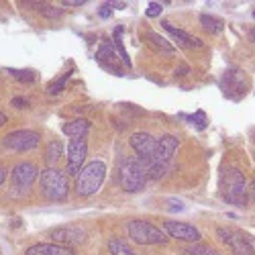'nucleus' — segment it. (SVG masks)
I'll return each mask as SVG.
<instances>
[{"label": "nucleus", "instance_id": "nucleus-36", "mask_svg": "<svg viewBox=\"0 0 255 255\" xmlns=\"http://www.w3.org/2000/svg\"><path fill=\"white\" fill-rule=\"evenodd\" d=\"M249 188H251V194H253V198H255V180L251 182V186H249Z\"/></svg>", "mask_w": 255, "mask_h": 255}, {"label": "nucleus", "instance_id": "nucleus-23", "mask_svg": "<svg viewBox=\"0 0 255 255\" xmlns=\"http://www.w3.org/2000/svg\"><path fill=\"white\" fill-rule=\"evenodd\" d=\"M109 249H111L113 255H137L129 245H127L125 241H121V239H111L109 241Z\"/></svg>", "mask_w": 255, "mask_h": 255}, {"label": "nucleus", "instance_id": "nucleus-26", "mask_svg": "<svg viewBox=\"0 0 255 255\" xmlns=\"http://www.w3.org/2000/svg\"><path fill=\"white\" fill-rule=\"evenodd\" d=\"M10 74H12V78H16L18 82H35V74L31 72V70H10Z\"/></svg>", "mask_w": 255, "mask_h": 255}, {"label": "nucleus", "instance_id": "nucleus-27", "mask_svg": "<svg viewBox=\"0 0 255 255\" xmlns=\"http://www.w3.org/2000/svg\"><path fill=\"white\" fill-rule=\"evenodd\" d=\"M186 119H188V121H192V123H196L198 129H206V125H208V121H206V115H204V113H196V115L186 117Z\"/></svg>", "mask_w": 255, "mask_h": 255}, {"label": "nucleus", "instance_id": "nucleus-10", "mask_svg": "<svg viewBox=\"0 0 255 255\" xmlns=\"http://www.w3.org/2000/svg\"><path fill=\"white\" fill-rule=\"evenodd\" d=\"M129 143L133 147V151L137 153V157H141V159H151L155 153V147H157V139L151 133H145V131L133 133Z\"/></svg>", "mask_w": 255, "mask_h": 255}, {"label": "nucleus", "instance_id": "nucleus-34", "mask_svg": "<svg viewBox=\"0 0 255 255\" xmlns=\"http://www.w3.org/2000/svg\"><path fill=\"white\" fill-rule=\"evenodd\" d=\"M4 180H6V169H4L2 165H0V186L4 184Z\"/></svg>", "mask_w": 255, "mask_h": 255}, {"label": "nucleus", "instance_id": "nucleus-2", "mask_svg": "<svg viewBox=\"0 0 255 255\" xmlns=\"http://www.w3.org/2000/svg\"><path fill=\"white\" fill-rule=\"evenodd\" d=\"M104 176H106V163L100 159H92L80 169V174L76 178V194L82 198L96 194L104 182Z\"/></svg>", "mask_w": 255, "mask_h": 255}, {"label": "nucleus", "instance_id": "nucleus-31", "mask_svg": "<svg viewBox=\"0 0 255 255\" xmlns=\"http://www.w3.org/2000/svg\"><path fill=\"white\" fill-rule=\"evenodd\" d=\"M12 106H16V109H27L29 106V100L27 98H12Z\"/></svg>", "mask_w": 255, "mask_h": 255}, {"label": "nucleus", "instance_id": "nucleus-22", "mask_svg": "<svg viewBox=\"0 0 255 255\" xmlns=\"http://www.w3.org/2000/svg\"><path fill=\"white\" fill-rule=\"evenodd\" d=\"M182 253H184V255H219L217 249H212L210 245H202V243L188 245V247H184Z\"/></svg>", "mask_w": 255, "mask_h": 255}, {"label": "nucleus", "instance_id": "nucleus-24", "mask_svg": "<svg viewBox=\"0 0 255 255\" xmlns=\"http://www.w3.org/2000/svg\"><path fill=\"white\" fill-rule=\"evenodd\" d=\"M121 33H123V29L119 27V29H115V47H117V51H119V55H121V59L125 61V66L127 68H131V59H129V55H127V51H125V47H123V43H121Z\"/></svg>", "mask_w": 255, "mask_h": 255}, {"label": "nucleus", "instance_id": "nucleus-32", "mask_svg": "<svg viewBox=\"0 0 255 255\" xmlns=\"http://www.w3.org/2000/svg\"><path fill=\"white\" fill-rule=\"evenodd\" d=\"M61 4H63V6H84L86 2H84V0H63Z\"/></svg>", "mask_w": 255, "mask_h": 255}, {"label": "nucleus", "instance_id": "nucleus-16", "mask_svg": "<svg viewBox=\"0 0 255 255\" xmlns=\"http://www.w3.org/2000/svg\"><path fill=\"white\" fill-rule=\"evenodd\" d=\"M163 29L174 37V41H178V43L184 45V47H202V41L198 37L190 35V33H186L178 27H172V23H167V20H163Z\"/></svg>", "mask_w": 255, "mask_h": 255}, {"label": "nucleus", "instance_id": "nucleus-5", "mask_svg": "<svg viewBox=\"0 0 255 255\" xmlns=\"http://www.w3.org/2000/svg\"><path fill=\"white\" fill-rule=\"evenodd\" d=\"M127 231H129V237L139 245H163L169 239L159 227L147 221H131Z\"/></svg>", "mask_w": 255, "mask_h": 255}, {"label": "nucleus", "instance_id": "nucleus-15", "mask_svg": "<svg viewBox=\"0 0 255 255\" xmlns=\"http://www.w3.org/2000/svg\"><path fill=\"white\" fill-rule=\"evenodd\" d=\"M25 255H76V251L57 243H37V245H31L25 251Z\"/></svg>", "mask_w": 255, "mask_h": 255}, {"label": "nucleus", "instance_id": "nucleus-18", "mask_svg": "<svg viewBox=\"0 0 255 255\" xmlns=\"http://www.w3.org/2000/svg\"><path fill=\"white\" fill-rule=\"evenodd\" d=\"M145 39H147V43H149L157 53H163V55H172L176 49H174V45L169 43V41H165L161 35H157V33H153V31H149L145 35Z\"/></svg>", "mask_w": 255, "mask_h": 255}, {"label": "nucleus", "instance_id": "nucleus-28", "mask_svg": "<svg viewBox=\"0 0 255 255\" xmlns=\"http://www.w3.org/2000/svg\"><path fill=\"white\" fill-rule=\"evenodd\" d=\"M41 12H43V16H47V18H57V16H61V8L47 6V4L41 6Z\"/></svg>", "mask_w": 255, "mask_h": 255}, {"label": "nucleus", "instance_id": "nucleus-9", "mask_svg": "<svg viewBox=\"0 0 255 255\" xmlns=\"http://www.w3.org/2000/svg\"><path fill=\"white\" fill-rule=\"evenodd\" d=\"M163 231L167 237H174L178 241H188V243H198L202 239L200 231L192 225L178 223V221H163Z\"/></svg>", "mask_w": 255, "mask_h": 255}, {"label": "nucleus", "instance_id": "nucleus-20", "mask_svg": "<svg viewBox=\"0 0 255 255\" xmlns=\"http://www.w3.org/2000/svg\"><path fill=\"white\" fill-rule=\"evenodd\" d=\"M96 59L100 61V63H109V68H113L119 76H121V70H117L113 63H115V59H117V55H115V47L111 45V43H104L100 49H98V53H96Z\"/></svg>", "mask_w": 255, "mask_h": 255}, {"label": "nucleus", "instance_id": "nucleus-14", "mask_svg": "<svg viewBox=\"0 0 255 255\" xmlns=\"http://www.w3.org/2000/svg\"><path fill=\"white\" fill-rule=\"evenodd\" d=\"M221 84H223V90L229 96H241L247 90V80L241 70H229L227 74H223Z\"/></svg>", "mask_w": 255, "mask_h": 255}, {"label": "nucleus", "instance_id": "nucleus-8", "mask_svg": "<svg viewBox=\"0 0 255 255\" xmlns=\"http://www.w3.org/2000/svg\"><path fill=\"white\" fill-rule=\"evenodd\" d=\"M86 155H88V143H86V139H70L66 174L68 176H78L80 169L84 167V161H86Z\"/></svg>", "mask_w": 255, "mask_h": 255}, {"label": "nucleus", "instance_id": "nucleus-33", "mask_svg": "<svg viewBox=\"0 0 255 255\" xmlns=\"http://www.w3.org/2000/svg\"><path fill=\"white\" fill-rule=\"evenodd\" d=\"M100 16H102V18L111 16V4H102V6H100Z\"/></svg>", "mask_w": 255, "mask_h": 255}, {"label": "nucleus", "instance_id": "nucleus-35", "mask_svg": "<svg viewBox=\"0 0 255 255\" xmlns=\"http://www.w3.org/2000/svg\"><path fill=\"white\" fill-rule=\"evenodd\" d=\"M4 125H6V115L0 111V127H4Z\"/></svg>", "mask_w": 255, "mask_h": 255}, {"label": "nucleus", "instance_id": "nucleus-12", "mask_svg": "<svg viewBox=\"0 0 255 255\" xmlns=\"http://www.w3.org/2000/svg\"><path fill=\"white\" fill-rule=\"evenodd\" d=\"M178 147H180V139L176 135H163V137H159L151 161H155V163H167L169 159L174 157V153L178 151Z\"/></svg>", "mask_w": 255, "mask_h": 255}, {"label": "nucleus", "instance_id": "nucleus-19", "mask_svg": "<svg viewBox=\"0 0 255 255\" xmlns=\"http://www.w3.org/2000/svg\"><path fill=\"white\" fill-rule=\"evenodd\" d=\"M200 25L208 31V33H212V35H219V33H223V29H225V23L219 18V16H212V14H200Z\"/></svg>", "mask_w": 255, "mask_h": 255}, {"label": "nucleus", "instance_id": "nucleus-11", "mask_svg": "<svg viewBox=\"0 0 255 255\" xmlns=\"http://www.w3.org/2000/svg\"><path fill=\"white\" fill-rule=\"evenodd\" d=\"M51 239L57 243V245H63V247H68V245H80L86 241V231H84L82 227H59V229H53L51 231Z\"/></svg>", "mask_w": 255, "mask_h": 255}, {"label": "nucleus", "instance_id": "nucleus-21", "mask_svg": "<svg viewBox=\"0 0 255 255\" xmlns=\"http://www.w3.org/2000/svg\"><path fill=\"white\" fill-rule=\"evenodd\" d=\"M61 155H63V143L59 139L49 141L47 143V163H49V167H53L59 161Z\"/></svg>", "mask_w": 255, "mask_h": 255}, {"label": "nucleus", "instance_id": "nucleus-38", "mask_svg": "<svg viewBox=\"0 0 255 255\" xmlns=\"http://www.w3.org/2000/svg\"><path fill=\"white\" fill-rule=\"evenodd\" d=\"M253 16H255V12H253Z\"/></svg>", "mask_w": 255, "mask_h": 255}, {"label": "nucleus", "instance_id": "nucleus-37", "mask_svg": "<svg viewBox=\"0 0 255 255\" xmlns=\"http://www.w3.org/2000/svg\"><path fill=\"white\" fill-rule=\"evenodd\" d=\"M253 41H255V31H253Z\"/></svg>", "mask_w": 255, "mask_h": 255}, {"label": "nucleus", "instance_id": "nucleus-13", "mask_svg": "<svg viewBox=\"0 0 255 255\" xmlns=\"http://www.w3.org/2000/svg\"><path fill=\"white\" fill-rule=\"evenodd\" d=\"M37 176H39V169H37L35 163L20 161L12 169V184L16 188H29V186H33V182L37 180Z\"/></svg>", "mask_w": 255, "mask_h": 255}, {"label": "nucleus", "instance_id": "nucleus-1", "mask_svg": "<svg viewBox=\"0 0 255 255\" xmlns=\"http://www.w3.org/2000/svg\"><path fill=\"white\" fill-rule=\"evenodd\" d=\"M221 194L229 204H247V184L245 176L237 167H225L221 174Z\"/></svg>", "mask_w": 255, "mask_h": 255}, {"label": "nucleus", "instance_id": "nucleus-30", "mask_svg": "<svg viewBox=\"0 0 255 255\" xmlns=\"http://www.w3.org/2000/svg\"><path fill=\"white\" fill-rule=\"evenodd\" d=\"M186 206H184V202L182 200H178V198H174V200H167V210H172V212H182Z\"/></svg>", "mask_w": 255, "mask_h": 255}, {"label": "nucleus", "instance_id": "nucleus-25", "mask_svg": "<svg viewBox=\"0 0 255 255\" xmlns=\"http://www.w3.org/2000/svg\"><path fill=\"white\" fill-rule=\"evenodd\" d=\"M72 76V72H68V74H63L61 78H57V80H53L51 84H49V88H47V92L49 94H59L61 90H63V84H66V80Z\"/></svg>", "mask_w": 255, "mask_h": 255}, {"label": "nucleus", "instance_id": "nucleus-3", "mask_svg": "<svg viewBox=\"0 0 255 255\" xmlns=\"http://www.w3.org/2000/svg\"><path fill=\"white\" fill-rule=\"evenodd\" d=\"M41 192L47 200H66L70 192L68 174L57 167H47L41 172Z\"/></svg>", "mask_w": 255, "mask_h": 255}, {"label": "nucleus", "instance_id": "nucleus-29", "mask_svg": "<svg viewBox=\"0 0 255 255\" xmlns=\"http://www.w3.org/2000/svg\"><path fill=\"white\" fill-rule=\"evenodd\" d=\"M161 4L159 2H149V6H147V10H145V14L149 16V18H155V16H159L161 14Z\"/></svg>", "mask_w": 255, "mask_h": 255}, {"label": "nucleus", "instance_id": "nucleus-6", "mask_svg": "<svg viewBox=\"0 0 255 255\" xmlns=\"http://www.w3.org/2000/svg\"><path fill=\"white\" fill-rule=\"evenodd\" d=\"M217 235L235 255H253V245H251V241H249V237L245 235V233H241L237 229L219 227Z\"/></svg>", "mask_w": 255, "mask_h": 255}, {"label": "nucleus", "instance_id": "nucleus-17", "mask_svg": "<svg viewBox=\"0 0 255 255\" xmlns=\"http://www.w3.org/2000/svg\"><path fill=\"white\" fill-rule=\"evenodd\" d=\"M61 131L72 139H86V135L90 133V123L86 119H74L63 125Z\"/></svg>", "mask_w": 255, "mask_h": 255}, {"label": "nucleus", "instance_id": "nucleus-4", "mask_svg": "<svg viewBox=\"0 0 255 255\" xmlns=\"http://www.w3.org/2000/svg\"><path fill=\"white\" fill-rule=\"evenodd\" d=\"M147 182V169L139 157L125 159L121 167V186L125 192H139Z\"/></svg>", "mask_w": 255, "mask_h": 255}, {"label": "nucleus", "instance_id": "nucleus-7", "mask_svg": "<svg viewBox=\"0 0 255 255\" xmlns=\"http://www.w3.org/2000/svg\"><path fill=\"white\" fill-rule=\"evenodd\" d=\"M41 143V135L37 131L31 129H20V131H12L4 137V145L12 151H33L37 149Z\"/></svg>", "mask_w": 255, "mask_h": 255}]
</instances>
